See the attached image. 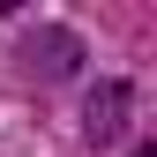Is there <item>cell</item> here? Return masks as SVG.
<instances>
[{
  "label": "cell",
  "instance_id": "6da1fadb",
  "mask_svg": "<svg viewBox=\"0 0 157 157\" xmlns=\"http://www.w3.org/2000/svg\"><path fill=\"white\" fill-rule=\"evenodd\" d=\"M90 142H120V127H127V90L120 82H105V90H90Z\"/></svg>",
  "mask_w": 157,
  "mask_h": 157
},
{
  "label": "cell",
  "instance_id": "7a4b0ae2",
  "mask_svg": "<svg viewBox=\"0 0 157 157\" xmlns=\"http://www.w3.org/2000/svg\"><path fill=\"white\" fill-rule=\"evenodd\" d=\"M135 157H157V150H135Z\"/></svg>",
  "mask_w": 157,
  "mask_h": 157
}]
</instances>
